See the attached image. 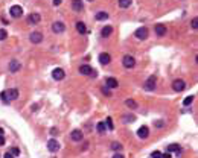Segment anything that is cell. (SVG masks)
Listing matches in <instances>:
<instances>
[{"label": "cell", "instance_id": "cell-1", "mask_svg": "<svg viewBox=\"0 0 198 158\" xmlns=\"http://www.w3.org/2000/svg\"><path fill=\"white\" fill-rule=\"evenodd\" d=\"M79 73L81 75H85V76H93L95 78L96 76V70H93L88 64H84V65L79 67Z\"/></svg>", "mask_w": 198, "mask_h": 158}, {"label": "cell", "instance_id": "cell-2", "mask_svg": "<svg viewBox=\"0 0 198 158\" xmlns=\"http://www.w3.org/2000/svg\"><path fill=\"white\" fill-rule=\"evenodd\" d=\"M122 64H123L125 68H133L136 65V59H134V56H131V55H125L122 58Z\"/></svg>", "mask_w": 198, "mask_h": 158}, {"label": "cell", "instance_id": "cell-3", "mask_svg": "<svg viewBox=\"0 0 198 158\" xmlns=\"http://www.w3.org/2000/svg\"><path fill=\"white\" fill-rule=\"evenodd\" d=\"M9 14L14 17V19H20V17L23 15V8L20 5H14V6H11Z\"/></svg>", "mask_w": 198, "mask_h": 158}, {"label": "cell", "instance_id": "cell-4", "mask_svg": "<svg viewBox=\"0 0 198 158\" xmlns=\"http://www.w3.org/2000/svg\"><path fill=\"white\" fill-rule=\"evenodd\" d=\"M143 87H145L146 91H152V90H154L156 88V76H149L145 81V84H143Z\"/></svg>", "mask_w": 198, "mask_h": 158}, {"label": "cell", "instance_id": "cell-5", "mask_svg": "<svg viewBox=\"0 0 198 158\" xmlns=\"http://www.w3.org/2000/svg\"><path fill=\"white\" fill-rule=\"evenodd\" d=\"M172 88H174V91H183L184 88H186V82L183 81V79H175V81L172 82Z\"/></svg>", "mask_w": 198, "mask_h": 158}, {"label": "cell", "instance_id": "cell-6", "mask_svg": "<svg viewBox=\"0 0 198 158\" xmlns=\"http://www.w3.org/2000/svg\"><path fill=\"white\" fill-rule=\"evenodd\" d=\"M134 35H136V38H139V40H146L148 38V29L145 28V26H142V28L136 29Z\"/></svg>", "mask_w": 198, "mask_h": 158}, {"label": "cell", "instance_id": "cell-7", "mask_svg": "<svg viewBox=\"0 0 198 158\" xmlns=\"http://www.w3.org/2000/svg\"><path fill=\"white\" fill-rule=\"evenodd\" d=\"M29 40H31V43H34V44H40L43 41V33L41 32H32L29 35Z\"/></svg>", "mask_w": 198, "mask_h": 158}, {"label": "cell", "instance_id": "cell-8", "mask_svg": "<svg viewBox=\"0 0 198 158\" xmlns=\"http://www.w3.org/2000/svg\"><path fill=\"white\" fill-rule=\"evenodd\" d=\"M64 76H66V72L62 68H55L52 72V78L55 79V81H61V79H64Z\"/></svg>", "mask_w": 198, "mask_h": 158}, {"label": "cell", "instance_id": "cell-9", "mask_svg": "<svg viewBox=\"0 0 198 158\" xmlns=\"http://www.w3.org/2000/svg\"><path fill=\"white\" fill-rule=\"evenodd\" d=\"M52 31L55 32V33H61V32H64L66 31V26L62 21H55L52 24Z\"/></svg>", "mask_w": 198, "mask_h": 158}, {"label": "cell", "instance_id": "cell-10", "mask_svg": "<svg viewBox=\"0 0 198 158\" xmlns=\"http://www.w3.org/2000/svg\"><path fill=\"white\" fill-rule=\"evenodd\" d=\"M5 94H6V99L15 100L17 98H19V90H17V88H9V90L5 91Z\"/></svg>", "mask_w": 198, "mask_h": 158}, {"label": "cell", "instance_id": "cell-11", "mask_svg": "<svg viewBox=\"0 0 198 158\" xmlns=\"http://www.w3.org/2000/svg\"><path fill=\"white\" fill-rule=\"evenodd\" d=\"M47 149H49V152H57L60 149V144H58V142L55 138H50L47 142Z\"/></svg>", "mask_w": 198, "mask_h": 158}, {"label": "cell", "instance_id": "cell-12", "mask_svg": "<svg viewBox=\"0 0 198 158\" xmlns=\"http://www.w3.org/2000/svg\"><path fill=\"white\" fill-rule=\"evenodd\" d=\"M20 68H22V64H20L17 59H12L11 63H9V72H11V73H17Z\"/></svg>", "mask_w": 198, "mask_h": 158}, {"label": "cell", "instance_id": "cell-13", "mask_svg": "<svg viewBox=\"0 0 198 158\" xmlns=\"http://www.w3.org/2000/svg\"><path fill=\"white\" fill-rule=\"evenodd\" d=\"M105 85L111 90V88H118V87H119V82H118V79H114V78H107Z\"/></svg>", "mask_w": 198, "mask_h": 158}, {"label": "cell", "instance_id": "cell-14", "mask_svg": "<svg viewBox=\"0 0 198 158\" xmlns=\"http://www.w3.org/2000/svg\"><path fill=\"white\" fill-rule=\"evenodd\" d=\"M72 8H73V11L81 12L84 9V3L81 2V0H72Z\"/></svg>", "mask_w": 198, "mask_h": 158}, {"label": "cell", "instance_id": "cell-15", "mask_svg": "<svg viewBox=\"0 0 198 158\" xmlns=\"http://www.w3.org/2000/svg\"><path fill=\"white\" fill-rule=\"evenodd\" d=\"M99 63H101L102 65L110 64V63H111V56H110L108 53H101V55H99Z\"/></svg>", "mask_w": 198, "mask_h": 158}, {"label": "cell", "instance_id": "cell-16", "mask_svg": "<svg viewBox=\"0 0 198 158\" xmlns=\"http://www.w3.org/2000/svg\"><path fill=\"white\" fill-rule=\"evenodd\" d=\"M72 140H73V142H81V140L84 138V135H82V132H81L79 129H75V131H72Z\"/></svg>", "mask_w": 198, "mask_h": 158}, {"label": "cell", "instance_id": "cell-17", "mask_svg": "<svg viewBox=\"0 0 198 158\" xmlns=\"http://www.w3.org/2000/svg\"><path fill=\"white\" fill-rule=\"evenodd\" d=\"M137 135L140 137V138H148V135H149V129H148V126H142V128H139V131H137Z\"/></svg>", "mask_w": 198, "mask_h": 158}, {"label": "cell", "instance_id": "cell-18", "mask_svg": "<svg viewBox=\"0 0 198 158\" xmlns=\"http://www.w3.org/2000/svg\"><path fill=\"white\" fill-rule=\"evenodd\" d=\"M40 20H41V15H40V14H37V12L31 14V15H29V19H28V21H29V23H32V24L40 23Z\"/></svg>", "mask_w": 198, "mask_h": 158}, {"label": "cell", "instance_id": "cell-19", "mask_svg": "<svg viewBox=\"0 0 198 158\" xmlns=\"http://www.w3.org/2000/svg\"><path fill=\"white\" fill-rule=\"evenodd\" d=\"M156 33H157V37H165V35H166V26L157 24L156 26Z\"/></svg>", "mask_w": 198, "mask_h": 158}, {"label": "cell", "instance_id": "cell-20", "mask_svg": "<svg viewBox=\"0 0 198 158\" xmlns=\"http://www.w3.org/2000/svg\"><path fill=\"white\" fill-rule=\"evenodd\" d=\"M111 32H113L111 26H105V28H102V31H101V35L104 38H107V37H110V35H111Z\"/></svg>", "mask_w": 198, "mask_h": 158}, {"label": "cell", "instance_id": "cell-21", "mask_svg": "<svg viewBox=\"0 0 198 158\" xmlns=\"http://www.w3.org/2000/svg\"><path fill=\"white\" fill-rule=\"evenodd\" d=\"M107 19H108V12H105V11H99L96 14V20H99V21H104Z\"/></svg>", "mask_w": 198, "mask_h": 158}, {"label": "cell", "instance_id": "cell-22", "mask_svg": "<svg viewBox=\"0 0 198 158\" xmlns=\"http://www.w3.org/2000/svg\"><path fill=\"white\" fill-rule=\"evenodd\" d=\"M76 31H78L79 33H82V35H84V33H87V28H85V24H84L82 21H78V23H76Z\"/></svg>", "mask_w": 198, "mask_h": 158}, {"label": "cell", "instance_id": "cell-23", "mask_svg": "<svg viewBox=\"0 0 198 158\" xmlns=\"http://www.w3.org/2000/svg\"><path fill=\"white\" fill-rule=\"evenodd\" d=\"M125 105H127V107H130L131 110H136L139 105H137V102L136 100H133V99H127L125 100Z\"/></svg>", "mask_w": 198, "mask_h": 158}, {"label": "cell", "instance_id": "cell-24", "mask_svg": "<svg viewBox=\"0 0 198 158\" xmlns=\"http://www.w3.org/2000/svg\"><path fill=\"white\" fill-rule=\"evenodd\" d=\"M96 129H98V132H99V134H104V132H105V129H107L105 122H99L98 126H96Z\"/></svg>", "mask_w": 198, "mask_h": 158}, {"label": "cell", "instance_id": "cell-25", "mask_svg": "<svg viewBox=\"0 0 198 158\" xmlns=\"http://www.w3.org/2000/svg\"><path fill=\"white\" fill-rule=\"evenodd\" d=\"M133 3V0H119V6L123 8V9H127V8H130Z\"/></svg>", "mask_w": 198, "mask_h": 158}, {"label": "cell", "instance_id": "cell-26", "mask_svg": "<svg viewBox=\"0 0 198 158\" xmlns=\"http://www.w3.org/2000/svg\"><path fill=\"white\" fill-rule=\"evenodd\" d=\"M178 151H180V146L177 143H172L168 146V152H178Z\"/></svg>", "mask_w": 198, "mask_h": 158}, {"label": "cell", "instance_id": "cell-27", "mask_svg": "<svg viewBox=\"0 0 198 158\" xmlns=\"http://www.w3.org/2000/svg\"><path fill=\"white\" fill-rule=\"evenodd\" d=\"M111 149H113V151H122L123 147H122V144H121V143L113 142V143H111Z\"/></svg>", "mask_w": 198, "mask_h": 158}, {"label": "cell", "instance_id": "cell-28", "mask_svg": "<svg viewBox=\"0 0 198 158\" xmlns=\"http://www.w3.org/2000/svg\"><path fill=\"white\" fill-rule=\"evenodd\" d=\"M194 102V96H187V98L183 100V105H184V107H187V105H191Z\"/></svg>", "mask_w": 198, "mask_h": 158}, {"label": "cell", "instance_id": "cell-29", "mask_svg": "<svg viewBox=\"0 0 198 158\" xmlns=\"http://www.w3.org/2000/svg\"><path fill=\"white\" fill-rule=\"evenodd\" d=\"M6 38H8L6 29H0V41H3V40H6Z\"/></svg>", "mask_w": 198, "mask_h": 158}, {"label": "cell", "instance_id": "cell-30", "mask_svg": "<svg viewBox=\"0 0 198 158\" xmlns=\"http://www.w3.org/2000/svg\"><path fill=\"white\" fill-rule=\"evenodd\" d=\"M9 154H11L12 157H17V155H20V149H19V147H12Z\"/></svg>", "mask_w": 198, "mask_h": 158}, {"label": "cell", "instance_id": "cell-31", "mask_svg": "<svg viewBox=\"0 0 198 158\" xmlns=\"http://www.w3.org/2000/svg\"><path fill=\"white\" fill-rule=\"evenodd\" d=\"M107 128H108V129H114V125H113V119H111V117H108V119H107Z\"/></svg>", "mask_w": 198, "mask_h": 158}, {"label": "cell", "instance_id": "cell-32", "mask_svg": "<svg viewBox=\"0 0 198 158\" xmlns=\"http://www.w3.org/2000/svg\"><path fill=\"white\" fill-rule=\"evenodd\" d=\"M151 158H161V152H159V151H154L151 154Z\"/></svg>", "mask_w": 198, "mask_h": 158}, {"label": "cell", "instance_id": "cell-33", "mask_svg": "<svg viewBox=\"0 0 198 158\" xmlns=\"http://www.w3.org/2000/svg\"><path fill=\"white\" fill-rule=\"evenodd\" d=\"M102 93H104V94H107V96H110V94H111V93H110V88H108L107 85H105V87H102Z\"/></svg>", "mask_w": 198, "mask_h": 158}, {"label": "cell", "instance_id": "cell-34", "mask_svg": "<svg viewBox=\"0 0 198 158\" xmlns=\"http://www.w3.org/2000/svg\"><path fill=\"white\" fill-rule=\"evenodd\" d=\"M197 28H198V20L197 19H192V29L197 31Z\"/></svg>", "mask_w": 198, "mask_h": 158}, {"label": "cell", "instance_id": "cell-35", "mask_svg": "<svg viewBox=\"0 0 198 158\" xmlns=\"http://www.w3.org/2000/svg\"><path fill=\"white\" fill-rule=\"evenodd\" d=\"M123 120H125V122H127V120H131V122H133V120H134V116H125Z\"/></svg>", "mask_w": 198, "mask_h": 158}, {"label": "cell", "instance_id": "cell-36", "mask_svg": "<svg viewBox=\"0 0 198 158\" xmlns=\"http://www.w3.org/2000/svg\"><path fill=\"white\" fill-rule=\"evenodd\" d=\"M156 126H157V128H161V126H163V122H161V120H157V122H156Z\"/></svg>", "mask_w": 198, "mask_h": 158}, {"label": "cell", "instance_id": "cell-37", "mask_svg": "<svg viewBox=\"0 0 198 158\" xmlns=\"http://www.w3.org/2000/svg\"><path fill=\"white\" fill-rule=\"evenodd\" d=\"M161 158H171V152H166V154H161Z\"/></svg>", "mask_w": 198, "mask_h": 158}, {"label": "cell", "instance_id": "cell-38", "mask_svg": "<svg viewBox=\"0 0 198 158\" xmlns=\"http://www.w3.org/2000/svg\"><path fill=\"white\" fill-rule=\"evenodd\" d=\"M0 98H2V99H3L5 102L8 100V99H6V94H5V91H2V93H0Z\"/></svg>", "mask_w": 198, "mask_h": 158}, {"label": "cell", "instance_id": "cell-39", "mask_svg": "<svg viewBox=\"0 0 198 158\" xmlns=\"http://www.w3.org/2000/svg\"><path fill=\"white\" fill-rule=\"evenodd\" d=\"M61 3H62V0H53V5H55V6H58Z\"/></svg>", "mask_w": 198, "mask_h": 158}, {"label": "cell", "instance_id": "cell-40", "mask_svg": "<svg viewBox=\"0 0 198 158\" xmlns=\"http://www.w3.org/2000/svg\"><path fill=\"white\" fill-rule=\"evenodd\" d=\"M3 158H14V157H12L11 154H5V157H3Z\"/></svg>", "mask_w": 198, "mask_h": 158}, {"label": "cell", "instance_id": "cell-41", "mask_svg": "<svg viewBox=\"0 0 198 158\" xmlns=\"http://www.w3.org/2000/svg\"><path fill=\"white\" fill-rule=\"evenodd\" d=\"M113 158H123V155H121V154H116Z\"/></svg>", "mask_w": 198, "mask_h": 158}, {"label": "cell", "instance_id": "cell-42", "mask_svg": "<svg viewBox=\"0 0 198 158\" xmlns=\"http://www.w3.org/2000/svg\"><path fill=\"white\" fill-rule=\"evenodd\" d=\"M88 2H93V0H88Z\"/></svg>", "mask_w": 198, "mask_h": 158}]
</instances>
